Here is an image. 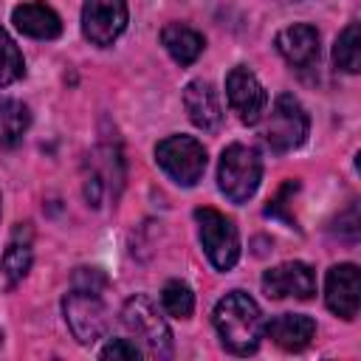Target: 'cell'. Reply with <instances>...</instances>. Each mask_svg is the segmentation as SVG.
Instances as JSON below:
<instances>
[{"mask_svg":"<svg viewBox=\"0 0 361 361\" xmlns=\"http://www.w3.org/2000/svg\"><path fill=\"white\" fill-rule=\"evenodd\" d=\"M11 23L17 25V31H23L25 37H34V39H54V37L62 34L59 14L48 3H42V0L20 3L11 11Z\"/></svg>","mask_w":361,"mask_h":361,"instance_id":"obj_15","label":"cell"},{"mask_svg":"<svg viewBox=\"0 0 361 361\" xmlns=\"http://www.w3.org/2000/svg\"><path fill=\"white\" fill-rule=\"evenodd\" d=\"M226 99H228V107L237 113V118L243 124H259L262 116H265V107H268L265 87L259 85V79L245 65H237V68L228 71Z\"/></svg>","mask_w":361,"mask_h":361,"instance_id":"obj_8","label":"cell"},{"mask_svg":"<svg viewBox=\"0 0 361 361\" xmlns=\"http://www.w3.org/2000/svg\"><path fill=\"white\" fill-rule=\"evenodd\" d=\"M183 107L192 118L195 127L212 133L220 127L223 121V107H220V99H217V90L203 82V79H192L183 90Z\"/></svg>","mask_w":361,"mask_h":361,"instance_id":"obj_14","label":"cell"},{"mask_svg":"<svg viewBox=\"0 0 361 361\" xmlns=\"http://www.w3.org/2000/svg\"><path fill=\"white\" fill-rule=\"evenodd\" d=\"M62 310H65V322H68V327H71V333L79 344H93V341L104 338V333H107V307L99 299V293L73 288L62 299Z\"/></svg>","mask_w":361,"mask_h":361,"instance_id":"obj_7","label":"cell"},{"mask_svg":"<svg viewBox=\"0 0 361 361\" xmlns=\"http://www.w3.org/2000/svg\"><path fill=\"white\" fill-rule=\"evenodd\" d=\"M104 361L107 358H124V361H133V358H141V350H138V344L135 341H130V338H113L107 347H102V353H99Z\"/></svg>","mask_w":361,"mask_h":361,"instance_id":"obj_22","label":"cell"},{"mask_svg":"<svg viewBox=\"0 0 361 361\" xmlns=\"http://www.w3.org/2000/svg\"><path fill=\"white\" fill-rule=\"evenodd\" d=\"M214 330L226 350L234 355H248L259 347L262 313L245 290H231L214 307Z\"/></svg>","mask_w":361,"mask_h":361,"instance_id":"obj_1","label":"cell"},{"mask_svg":"<svg viewBox=\"0 0 361 361\" xmlns=\"http://www.w3.org/2000/svg\"><path fill=\"white\" fill-rule=\"evenodd\" d=\"M161 305H164V310H166L169 316H175V319H189L192 310H195V293H192V288H189L186 282L172 279V282H166L164 290H161Z\"/></svg>","mask_w":361,"mask_h":361,"instance_id":"obj_20","label":"cell"},{"mask_svg":"<svg viewBox=\"0 0 361 361\" xmlns=\"http://www.w3.org/2000/svg\"><path fill=\"white\" fill-rule=\"evenodd\" d=\"M73 288H82V290H93L99 293L104 288V276L96 271V268H79L76 276H73Z\"/></svg>","mask_w":361,"mask_h":361,"instance_id":"obj_23","label":"cell"},{"mask_svg":"<svg viewBox=\"0 0 361 361\" xmlns=\"http://www.w3.org/2000/svg\"><path fill=\"white\" fill-rule=\"evenodd\" d=\"M333 62L347 73L361 71V31H358V23H350L338 34L336 48H333Z\"/></svg>","mask_w":361,"mask_h":361,"instance_id":"obj_19","label":"cell"},{"mask_svg":"<svg viewBox=\"0 0 361 361\" xmlns=\"http://www.w3.org/2000/svg\"><path fill=\"white\" fill-rule=\"evenodd\" d=\"M293 3H302V0H293Z\"/></svg>","mask_w":361,"mask_h":361,"instance_id":"obj_24","label":"cell"},{"mask_svg":"<svg viewBox=\"0 0 361 361\" xmlns=\"http://www.w3.org/2000/svg\"><path fill=\"white\" fill-rule=\"evenodd\" d=\"M324 302H327V307L336 316H341L347 322L358 316L361 279H358V268L353 262H341V265H333L327 271V279H324Z\"/></svg>","mask_w":361,"mask_h":361,"instance_id":"obj_10","label":"cell"},{"mask_svg":"<svg viewBox=\"0 0 361 361\" xmlns=\"http://www.w3.org/2000/svg\"><path fill=\"white\" fill-rule=\"evenodd\" d=\"M262 290L271 299H310L316 293V274L307 262H282L262 274Z\"/></svg>","mask_w":361,"mask_h":361,"instance_id":"obj_11","label":"cell"},{"mask_svg":"<svg viewBox=\"0 0 361 361\" xmlns=\"http://www.w3.org/2000/svg\"><path fill=\"white\" fill-rule=\"evenodd\" d=\"M158 166L180 186H195L206 172V149L192 135H169L155 147Z\"/></svg>","mask_w":361,"mask_h":361,"instance_id":"obj_6","label":"cell"},{"mask_svg":"<svg viewBox=\"0 0 361 361\" xmlns=\"http://www.w3.org/2000/svg\"><path fill=\"white\" fill-rule=\"evenodd\" d=\"M195 220H197V228H200V245L209 257V262L217 268V271H228L237 265L240 259V234H237V226L220 214L217 209H197L195 212Z\"/></svg>","mask_w":361,"mask_h":361,"instance_id":"obj_5","label":"cell"},{"mask_svg":"<svg viewBox=\"0 0 361 361\" xmlns=\"http://www.w3.org/2000/svg\"><path fill=\"white\" fill-rule=\"evenodd\" d=\"M28 124H31V113L23 102H17V99L0 102V147H6V149L17 147L25 135Z\"/></svg>","mask_w":361,"mask_h":361,"instance_id":"obj_18","label":"cell"},{"mask_svg":"<svg viewBox=\"0 0 361 361\" xmlns=\"http://www.w3.org/2000/svg\"><path fill=\"white\" fill-rule=\"evenodd\" d=\"M262 336H268L276 347L288 353H299L313 341L316 322L302 313H282V316H274L271 322H262Z\"/></svg>","mask_w":361,"mask_h":361,"instance_id":"obj_13","label":"cell"},{"mask_svg":"<svg viewBox=\"0 0 361 361\" xmlns=\"http://www.w3.org/2000/svg\"><path fill=\"white\" fill-rule=\"evenodd\" d=\"M161 45L178 65H192L203 54L206 42H203V34H197L195 28L183 23H169L161 28Z\"/></svg>","mask_w":361,"mask_h":361,"instance_id":"obj_16","label":"cell"},{"mask_svg":"<svg viewBox=\"0 0 361 361\" xmlns=\"http://www.w3.org/2000/svg\"><path fill=\"white\" fill-rule=\"evenodd\" d=\"M307 130H310V121L299 99H293L290 93H279L262 127V141L274 152H290L307 138Z\"/></svg>","mask_w":361,"mask_h":361,"instance_id":"obj_4","label":"cell"},{"mask_svg":"<svg viewBox=\"0 0 361 361\" xmlns=\"http://www.w3.org/2000/svg\"><path fill=\"white\" fill-rule=\"evenodd\" d=\"M276 51L299 71L313 68L319 59V31L307 23H293L276 34Z\"/></svg>","mask_w":361,"mask_h":361,"instance_id":"obj_12","label":"cell"},{"mask_svg":"<svg viewBox=\"0 0 361 361\" xmlns=\"http://www.w3.org/2000/svg\"><path fill=\"white\" fill-rule=\"evenodd\" d=\"M121 324L138 341L141 355H147V358H169L172 355L169 324L164 322V316L158 313V307L149 296H144V293L130 296L121 310Z\"/></svg>","mask_w":361,"mask_h":361,"instance_id":"obj_2","label":"cell"},{"mask_svg":"<svg viewBox=\"0 0 361 361\" xmlns=\"http://www.w3.org/2000/svg\"><path fill=\"white\" fill-rule=\"evenodd\" d=\"M31 228L25 223H20L8 240V248L3 254V276L8 279V285L23 282V276L31 268Z\"/></svg>","mask_w":361,"mask_h":361,"instance_id":"obj_17","label":"cell"},{"mask_svg":"<svg viewBox=\"0 0 361 361\" xmlns=\"http://www.w3.org/2000/svg\"><path fill=\"white\" fill-rule=\"evenodd\" d=\"M127 28V3L124 0H85L82 6V34L93 45H113Z\"/></svg>","mask_w":361,"mask_h":361,"instance_id":"obj_9","label":"cell"},{"mask_svg":"<svg viewBox=\"0 0 361 361\" xmlns=\"http://www.w3.org/2000/svg\"><path fill=\"white\" fill-rule=\"evenodd\" d=\"M23 73H25L23 54H20V48L14 45V39L0 28V87L14 85Z\"/></svg>","mask_w":361,"mask_h":361,"instance_id":"obj_21","label":"cell"},{"mask_svg":"<svg viewBox=\"0 0 361 361\" xmlns=\"http://www.w3.org/2000/svg\"><path fill=\"white\" fill-rule=\"evenodd\" d=\"M0 338H3V336H0Z\"/></svg>","mask_w":361,"mask_h":361,"instance_id":"obj_25","label":"cell"},{"mask_svg":"<svg viewBox=\"0 0 361 361\" xmlns=\"http://www.w3.org/2000/svg\"><path fill=\"white\" fill-rule=\"evenodd\" d=\"M259 178H262V161L254 147L231 144L223 149L217 166V183L231 203H245L257 192Z\"/></svg>","mask_w":361,"mask_h":361,"instance_id":"obj_3","label":"cell"}]
</instances>
